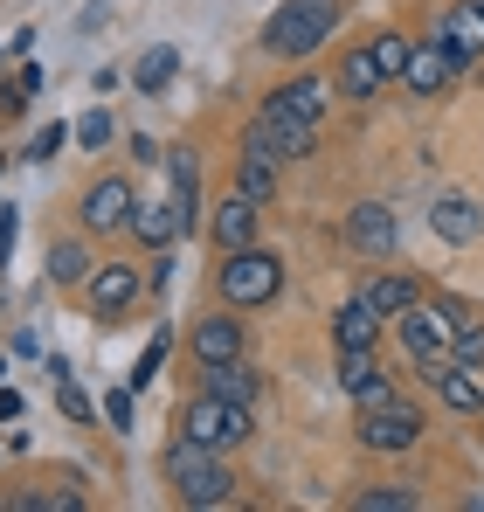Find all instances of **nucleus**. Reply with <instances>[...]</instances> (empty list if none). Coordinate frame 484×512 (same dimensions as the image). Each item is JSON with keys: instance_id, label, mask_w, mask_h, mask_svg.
<instances>
[{"instance_id": "nucleus-21", "label": "nucleus", "mask_w": 484, "mask_h": 512, "mask_svg": "<svg viewBox=\"0 0 484 512\" xmlns=\"http://www.w3.org/2000/svg\"><path fill=\"white\" fill-rule=\"evenodd\" d=\"M132 236L146 243V250H173L187 229H180V208H173V194L166 201H139V215H132Z\"/></svg>"}, {"instance_id": "nucleus-20", "label": "nucleus", "mask_w": 484, "mask_h": 512, "mask_svg": "<svg viewBox=\"0 0 484 512\" xmlns=\"http://www.w3.org/2000/svg\"><path fill=\"white\" fill-rule=\"evenodd\" d=\"M339 388H346L353 402H381V395H395V381L381 374L374 353H339Z\"/></svg>"}, {"instance_id": "nucleus-27", "label": "nucleus", "mask_w": 484, "mask_h": 512, "mask_svg": "<svg viewBox=\"0 0 484 512\" xmlns=\"http://www.w3.org/2000/svg\"><path fill=\"white\" fill-rule=\"evenodd\" d=\"M367 49H374V63H381V77H388V84H402L408 56H415V35H402V28H388V35H374Z\"/></svg>"}, {"instance_id": "nucleus-22", "label": "nucleus", "mask_w": 484, "mask_h": 512, "mask_svg": "<svg viewBox=\"0 0 484 512\" xmlns=\"http://www.w3.org/2000/svg\"><path fill=\"white\" fill-rule=\"evenodd\" d=\"M201 388L229 395V402H256V367L249 360H215V367H201Z\"/></svg>"}, {"instance_id": "nucleus-13", "label": "nucleus", "mask_w": 484, "mask_h": 512, "mask_svg": "<svg viewBox=\"0 0 484 512\" xmlns=\"http://www.w3.org/2000/svg\"><path fill=\"white\" fill-rule=\"evenodd\" d=\"M332 346H339V353H374V346H381V312H374L367 298H346V305L332 312Z\"/></svg>"}, {"instance_id": "nucleus-29", "label": "nucleus", "mask_w": 484, "mask_h": 512, "mask_svg": "<svg viewBox=\"0 0 484 512\" xmlns=\"http://www.w3.org/2000/svg\"><path fill=\"white\" fill-rule=\"evenodd\" d=\"M49 374H56V409H63V416H70V423H90V416H97V409H90V395H83V388H77V374H70V367H63V360H56V367H49Z\"/></svg>"}, {"instance_id": "nucleus-19", "label": "nucleus", "mask_w": 484, "mask_h": 512, "mask_svg": "<svg viewBox=\"0 0 484 512\" xmlns=\"http://www.w3.org/2000/svg\"><path fill=\"white\" fill-rule=\"evenodd\" d=\"M187 346H194L201 367H215V360H242V319H229V312H222V319H201Z\"/></svg>"}, {"instance_id": "nucleus-31", "label": "nucleus", "mask_w": 484, "mask_h": 512, "mask_svg": "<svg viewBox=\"0 0 484 512\" xmlns=\"http://www.w3.org/2000/svg\"><path fill=\"white\" fill-rule=\"evenodd\" d=\"M450 360H464V367H484V319H464V326H457V340H450Z\"/></svg>"}, {"instance_id": "nucleus-23", "label": "nucleus", "mask_w": 484, "mask_h": 512, "mask_svg": "<svg viewBox=\"0 0 484 512\" xmlns=\"http://www.w3.org/2000/svg\"><path fill=\"white\" fill-rule=\"evenodd\" d=\"M270 104H284V111H298V118H312V125H319L325 104H332V84H325V77H298V84L270 90Z\"/></svg>"}, {"instance_id": "nucleus-18", "label": "nucleus", "mask_w": 484, "mask_h": 512, "mask_svg": "<svg viewBox=\"0 0 484 512\" xmlns=\"http://www.w3.org/2000/svg\"><path fill=\"white\" fill-rule=\"evenodd\" d=\"M381 319H402L408 305H422V284L408 277V270H381V277H367V291H360Z\"/></svg>"}, {"instance_id": "nucleus-34", "label": "nucleus", "mask_w": 484, "mask_h": 512, "mask_svg": "<svg viewBox=\"0 0 484 512\" xmlns=\"http://www.w3.org/2000/svg\"><path fill=\"white\" fill-rule=\"evenodd\" d=\"M63 139H70L63 125H42V132H35V146H28V160H56V153H63Z\"/></svg>"}, {"instance_id": "nucleus-10", "label": "nucleus", "mask_w": 484, "mask_h": 512, "mask_svg": "<svg viewBox=\"0 0 484 512\" xmlns=\"http://www.w3.org/2000/svg\"><path fill=\"white\" fill-rule=\"evenodd\" d=\"M471 63L457 56V49H443V35L436 42H415V56H408V70H402V84L415 90V97H443V90L457 84Z\"/></svg>"}, {"instance_id": "nucleus-26", "label": "nucleus", "mask_w": 484, "mask_h": 512, "mask_svg": "<svg viewBox=\"0 0 484 512\" xmlns=\"http://www.w3.org/2000/svg\"><path fill=\"white\" fill-rule=\"evenodd\" d=\"M90 270H97V263H90L83 243H56V250H49V284H63V291L90 284Z\"/></svg>"}, {"instance_id": "nucleus-12", "label": "nucleus", "mask_w": 484, "mask_h": 512, "mask_svg": "<svg viewBox=\"0 0 484 512\" xmlns=\"http://www.w3.org/2000/svg\"><path fill=\"white\" fill-rule=\"evenodd\" d=\"M83 291H90V312H97V319H125V312H132V298L146 291V277H139L132 263H97Z\"/></svg>"}, {"instance_id": "nucleus-4", "label": "nucleus", "mask_w": 484, "mask_h": 512, "mask_svg": "<svg viewBox=\"0 0 484 512\" xmlns=\"http://www.w3.org/2000/svg\"><path fill=\"white\" fill-rule=\"evenodd\" d=\"M422 409L408 402L402 388L395 395H381V402H360V416H353V436H360V450H374V457H395V450H415L422 443Z\"/></svg>"}, {"instance_id": "nucleus-7", "label": "nucleus", "mask_w": 484, "mask_h": 512, "mask_svg": "<svg viewBox=\"0 0 484 512\" xmlns=\"http://www.w3.org/2000/svg\"><path fill=\"white\" fill-rule=\"evenodd\" d=\"M132 215H139L132 180L104 173V180H90V187H83V229H90V236H118V229H132Z\"/></svg>"}, {"instance_id": "nucleus-2", "label": "nucleus", "mask_w": 484, "mask_h": 512, "mask_svg": "<svg viewBox=\"0 0 484 512\" xmlns=\"http://www.w3.org/2000/svg\"><path fill=\"white\" fill-rule=\"evenodd\" d=\"M332 35H339V0H284V7L263 21V49H270V56H291V63L319 56Z\"/></svg>"}, {"instance_id": "nucleus-25", "label": "nucleus", "mask_w": 484, "mask_h": 512, "mask_svg": "<svg viewBox=\"0 0 484 512\" xmlns=\"http://www.w3.org/2000/svg\"><path fill=\"white\" fill-rule=\"evenodd\" d=\"M236 194H249L256 208H270V201H277V160H256V153H242V167H236Z\"/></svg>"}, {"instance_id": "nucleus-14", "label": "nucleus", "mask_w": 484, "mask_h": 512, "mask_svg": "<svg viewBox=\"0 0 484 512\" xmlns=\"http://www.w3.org/2000/svg\"><path fill=\"white\" fill-rule=\"evenodd\" d=\"M429 229H436L450 250H464V243H478V236H484V208H478V201H464V194H443V201L429 208Z\"/></svg>"}, {"instance_id": "nucleus-35", "label": "nucleus", "mask_w": 484, "mask_h": 512, "mask_svg": "<svg viewBox=\"0 0 484 512\" xmlns=\"http://www.w3.org/2000/svg\"><path fill=\"white\" fill-rule=\"evenodd\" d=\"M14 236H21V215H14V208H7V201H0V263H7V256H14Z\"/></svg>"}, {"instance_id": "nucleus-6", "label": "nucleus", "mask_w": 484, "mask_h": 512, "mask_svg": "<svg viewBox=\"0 0 484 512\" xmlns=\"http://www.w3.org/2000/svg\"><path fill=\"white\" fill-rule=\"evenodd\" d=\"M249 402H229V395H194L187 402V416H180V436H194V443H208V450H242L249 443Z\"/></svg>"}, {"instance_id": "nucleus-36", "label": "nucleus", "mask_w": 484, "mask_h": 512, "mask_svg": "<svg viewBox=\"0 0 484 512\" xmlns=\"http://www.w3.org/2000/svg\"><path fill=\"white\" fill-rule=\"evenodd\" d=\"M14 416H21V395H14V388H0V423H14Z\"/></svg>"}, {"instance_id": "nucleus-17", "label": "nucleus", "mask_w": 484, "mask_h": 512, "mask_svg": "<svg viewBox=\"0 0 484 512\" xmlns=\"http://www.w3.org/2000/svg\"><path fill=\"white\" fill-rule=\"evenodd\" d=\"M381 90H388V77H381V63H374L367 42L339 56V97H346V104H367V97H381Z\"/></svg>"}, {"instance_id": "nucleus-16", "label": "nucleus", "mask_w": 484, "mask_h": 512, "mask_svg": "<svg viewBox=\"0 0 484 512\" xmlns=\"http://www.w3.org/2000/svg\"><path fill=\"white\" fill-rule=\"evenodd\" d=\"M208 236H215V250H222V256L249 250V243H256V201H249V194H229V201L208 215Z\"/></svg>"}, {"instance_id": "nucleus-15", "label": "nucleus", "mask_w": 484, "mask_h": 512, "mask_svg": "<svg viewBox=\"0 0 484 512\" xmlns=\"http://www.w3.org/2000/svg\"><path fill=\"white\" fill-rule=\"evenodd\" d=\"M436 35H443V49H457L464 63L484 56V7H478V0H450L443 21H436Z\"/></svg>"}, {"instance_id": "nucleus-32", "label": "nucleus", "mask_w": 484, "mask_h": 512, "mask_svg": "<svg viewBox=\"0 0 484 512\" xmlns=\"http://www.w3.org/2000/svg\"><path fill=\"white\" fill-rule=\"evenodd\" d=\"M111 132H118V125H111V111H90V118L77 125V146H90V153H97V146H111Z\"/></svg>"}, {"instance_id": "nucleus-28", "label": "nucleus", "mask_w": 484, "mask_h": 512, "mask_svg": "<svg viewBox=\"0 0 484 512\" xmlns=\"http://www.w3.org/2000/svg\"><path fill=\"white\" fill-rule=\"evenodd\" d=\"M353 506H360V512H415V506H422V492H415V485H374V492H360Z\"/></svg>"}, {"instance_id": "nucleus-33", "label": "nucleus", "mask_w": 484, "mask_h": 512, "mask_svg": "<svg viewBox=\"0 0 484 512\" xmlns=\"http://www.w3.org/2000/svg\"><path fill=\"white\" fill-rule=\"evenodd\" d=\"M104 423H111V429H132V381L104 395Z\"/></svg>"}, {"instance_id": "nucleus-37", "label": "nucleus", "mask_w": 484, "mask_h": 512, "mask_svg": "<svg viewBox=\"0 0 484 512\" xmlns=\"http://www.w3.org/2000/svg\"><path fill=\"white\" fill-rule=\"evenodd\" d=\"M478 7H484V0H478Z\"/></svg>"}, {"instance_id": "nucleus-5", "label": "nucleus", "mask_w": 484, "mask_h": 512, "mask_svg": "<svg viewBox=\"0 0 484 512\" xmlns=\"http://www.w3.org/2000/svg\"><path fill=\"white\" fill-rule=\"evenodd\" d=\"M284 291V256L263 250V243H249V250H229V263H222V298L236 305V312H249V305H270Z\"/></svg>"}, {"instance_id": "nucleus-30", "label": "nucleus", "mask_w": 484, "mask_h": 512, "mask_svg": "<svg viewBox=\"0 0 484 512\" xmlns=\"http://www.w3.org/2000/svg\"><path fill=\"white\" fill-rule=\"evenodd\" d=\"M166 346H173V333H153V346H146V353H139V367H132V395L160 381V367H166Z\"/></svg>"}, {"instance_id": "nucleus-11", "label": "nucleus", "mask_w": 484, "mask_h": 512, "mask_svg": "<svg viewBox=\"0 0 484 512\" xmlns=\"http://www.w3.org/2000/svg\"><path fill=\"white\" fill-rule=\"evenodd\" d=\"M346 243L367 256H395L402 250V215L388 208V201H360L353 215H346Z\"/></svg>"}, {"instance_id": "nucleus-1", "label": "nucleus", "mask_w": 484, "mask_h": 512, "mask_svg": "<svg viewBox=\"0 0 484 512\" xmlns=\"http://www.w3.org/2000/svg\"><path fill=\"white\" fill-rule=\"evenodd\" d=\"M166 485H173L180 506H194V512L236 506L229 450H208V443H194V436H173V443H166Z\"/></svg>"}, {"instance_id": "nucleus-9", "label": "nucleus", "mask_w": 484, "mask_h": 512, "mask_svg": "<svg viewBox=\"0 0 484 512\" xmlns=\"http://www.w3.org/2000/svg\"><path fill=\"white\" fill-rule=\"evenodd\" d=\"M395 326H402V346L415 353V360H436V353H450V340H457V319L443 312V298H422V305H408Z\"/></svg>"}, {"instance_id": "nucleus-8", "label": "nucleus", "mask_w": 484, "mask_h": 512, "mask_svg": "<svg viewBox=\"0 0 484 512\" xmlns=\"http://www.w3.org/2000/svg\"><path fill=\"white\" fill-rule=\"evenodd\" d=\"M415 367H422V381L436 388V402H443V409H457V416H478V409H484L478 367H464V360H450V353H436V360H415Z\"/></svg>"}, {"instance_id": "nucleus-3", "label": "nucleus", "mask_w": 484, "mask_h": 512, "mask_svg": "<svg viewBox=\"0 0 484 512\" xmlns=\"http://www.w3.org/2000/svg\"><path fill=\"white\" fill-rule=\"evenodd\" d=\"M242 153L277 160V167H284V160H312V153H319V125L263 97V111H256V118H249V132H242Z\"/></svg>"}, {"instance_id": "nucleus-24", "label": "nucleus", "mask_w": 484, "mask_h": 512, "mask_svg": "<svg viewBox=\"0 0 484 512\" xmlns=\"http://www.w3.org/2000/svg\"><path fill=\"white\" fill-rule=\"evenodd\" d=\"M173 70H180V49H173V42H153V49L132 63V84L146 90V97H160V90L173 84Z\"/></svg>"}]
</instances>
